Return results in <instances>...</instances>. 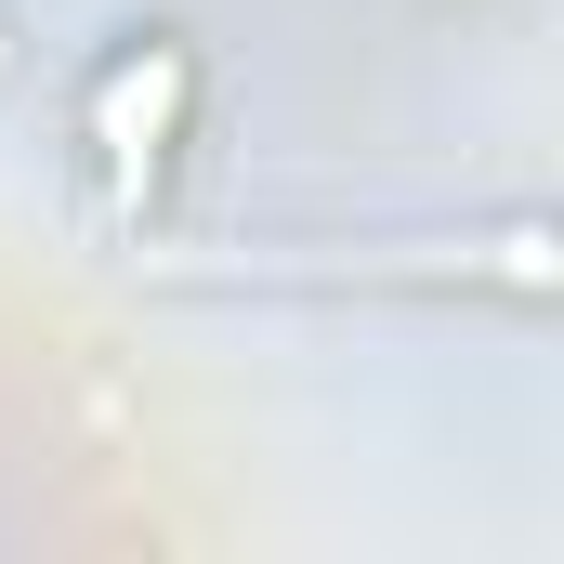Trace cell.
Listing matches in <instances>:
<instances>
[{
  "instance_id": "cell-1",
  "label": "cell",
  "mask_w": 564,
  "mask_h": 564,
  "mask_svg": "<svg viewBox=\"0 0 564 564\" xmlns=\"http://www.w3.org/2000/svg\"><path fill=\"white\" fill-rule=\"evenodd\" d=\"M184 106H197V53H184L171 26L119 40V53L79 79V144H93L106 197H144V184L171 171V144H184Z\"/></svg>"
}]
</instances>
